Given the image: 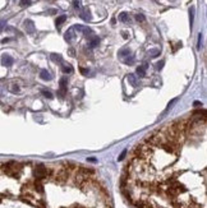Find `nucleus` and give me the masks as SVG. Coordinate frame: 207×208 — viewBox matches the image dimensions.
I'll list each match as a JSON object with an SVG mask.
<instances>
[{"label": "nucleus", "mask_w": 207, "mask_h": 208, "mask_svg": "<svg viewBox=\"0 0 207 208\" xmlns=\"http://www.w3.org/2000/svg\"><path fill=\"white\" fill-rule=\"evenodd\" d=\"M13 63H14V60H13V58L9 56V55H3V56H2V64H3L4 66L9 68V66L13 65Z\"/></svg>", "instance_id": "5"}, {"label": "nucleus", "mask_w": 207, "mask_h": 208, "mask_svg": "<svg viewBox=\"0 0 207 208\" xmlns=\"http://www.w3.org/2000/svg\"><path fill=\"white\" fill-rule=\"evenodd\" d=\"M147 68H148V64L147 63H145L143 65H141V66H138L137 68V74H138V77L140 78H143L145 75H146V70H147Z\"/></svg>", "instance_id": "6"}, {"label": "nucleus", "mask_w": 207, "mask_h": 208, "mask_svg": "<svg viewBox=\"0 0 207 208\" xmlns=\"http://www.w3.org/2000/svg\"><path fill=\"white\" fill-rule=\"evenodd\" d=\"M123 61H124V64H127V65H132V64H134V56H133V55H128V56H126L123 59Z\"/></svg>", "instance_id": "17"}, {"label": "nucleus", "mask_w": 207, "mask_h": 208, "mask_svg": "<svg viewBox=\"0 0 207 208\" xmlns=\"http://www.w3.org/2000/svg\"><path fill=\"white\" fill-rule=\"evenodd\" d=\"M65 21H67V16H60V17L57 18V21H55V24H57V28H58V30L60 28V26H62Z\"/></svg>", "instance_id": "12"}, {"label": "nucleus", "mask_w": 207, "mask_h": 208, "mask_svg": "<svg viewBox=\"0 0 207 208\" xmlns=\"http://www.w3.org/2000/svg\"><path fill=\"white\" fill-rule=\"evenodd\" d=\"M10 92H13V93H18V92H19V87H18L17 85H12V86H10Z\"/></svg>", "instance_id": "21"}, {"label": "nucleus", "mask_w": 207, "mask_h": 208, "mask_svg": "<svg viewBox=\"0 0 207 208\" xmlns=\"http://www.w3.org/2000/svg\"><path fill=\"white\" fill-rule=\"evenodd\" d=\"M35 189L38 193H44V185H42V183H41V180H36L35 181Z\"/></svg>", "instance_id": "15"}, {"label": "nucleus", "mask_w": 207, "mask_h": 208, "mask_svg": "<svg viewBox=\"0 0 207 208\" xmlns=\"http://www.w3.org/2000/svg\"><path fill=\"white\" fill-rule=\"evenodd\" d=\"M9 41V38H4V40H2V44H7Z\"/></svg>", "instance_id": "33"}, {"label": "nucleus", "mask_w": 207, "mask_h": 208, "mask_svg": "<svg viewBox=\"0 0 207 208\" xmlns=\"http://www.w3.org/2000/svg\"><path fill=\"white\" fill-rule=\"evenodd\" d=\"M24 28H26L27 33L32 35V33L35 32V23H33L31 19H26V21H24Z\"/></svg>", "instance_id": "3"}, {"label": "nucleus", "mask_w": 207, "mask_h": 208, "mask_svg": "<svg viewBox=\"0 0 207 208\" xmlns=\"http://www.w3.org/2000/svg\"><path fill=\"white\" fill-rule=\"evenodd\" d=\"M79 17L83 21H86V22L91 21V12H90V9L88 8H83L81 10V13H79Z\"/></svg>", "instance_id": "4"}, {"label": "nucleus", "mask_w": 207, "mask_h": 208, "mask_svg": "<svg viewBox=\"0 0 207 208\" xmlns=\"http://www.w3.org/2000/svg\"><path fill=\"white\" fill-rule=\"evenodd\" d=\"M189 19H190V27H192L193 19H195V8L193 7H190V9H189Z\"/></svg>", "instance_id": "19"}, {"label": "nucleus", "mask_w": 207, "mask_h": 208, "mask_svg": "<svg viewBox=\"0 0 207 208\" xmlns=\"http://www.w3.org/2000/svg\"><path fill=\"white\" fill-rule=\"evenodd\" d=\"M47 13H49V14H55V13H57V10H55V9H50Z\"/></svg>", "instance_id": "32"}, {"label": "nucleus", "mask_w": 207, "mask_h": 208, "mask_svg": "<svg viewBox=\"0 0 207 208\" xmlns=\"http://www.w3.org/2000/svg\"><path fill=\"white\" fill-rule=\"evenodd\" d=\"M69 52H71V55H72V56H74V50H73V49H71V50H69Z\"/></svg>", "instance_id": "34"}, {"label": "nucleus", "mask_w": 207, "mask_h": 208, "mask_svg": "<svg viewBox=\"0 0 207 208\" xmlns=\"http://www.w3.org/2000/svg\"><path fill=\"white\" fill-rule=\"evenodd\" d=\"M147 55H148L150 58H156V56H159V55H160V50L159 49H151V50H148Z\"/></svg>", "instance_id": "14"}, {"label": "nucleus", "mask_w": 207, "mask_h": 208, "mask_svg": "<svg viewBox=\"0 0 207 208\" xmlns=\"http://www.w3.org/2000/svg\"><path fill=\"white\" fill-rule=\"evenodd\" d=\"M127 78H128V82L131 83L133 87H138V86H140V80H138V78L134 74H128Z\"/></svg>", "instance_id": "8"}, {"label": "nucleus", "mask_w": 207, "mask_h": 208, "mask_svg": "<svg viewBox=\"0 0 207 208\" xmlns=\"http://www.w3.org/2000/svg\"><path fill=\"white\" fill-rule=\"evenodd\" d=\"M164 64H165L164 60H161V61H159V63L156 64V69H157V70H161V69L164 68Z\"/></svg>", "instance_id": "25"}, {"label": "nucleus", "mask_w": 207, "mask_h": 208, "mask_svg": "<svg viewBox=\"0 0 207 208\" xmlns=\"http://www.w3.org/2000/svg\"><path fill=\"white\" fill-rule=\"evenodd\" d=\"M126 155H127V149H123V152L120 153V156L118 157V161H121V160H124V157H126Z\"/></svg>", "instance_id": "26"}, {"label": "nucleus", "mask_w": 207, "mask_h": 208, "mask_svg": "<svg viewBox=\"0 0 207 208\" xmlns=\"http://www.w3.org/2000/svg\"><path fill=\"white\" fill-rule=\"evenodd\" d=\"M136 19H137L138 22H145V21H146V18H145L143 14H136Z\"/></svg>", "instance_id": "23"}, {"label": "nucleus", "mask_w": 207, "mask_h": 208, "mask_svg": "<svg viewBox=\"0 0 207 208\" xmlns=\"http://www.w3.org/2000/svg\"><path fill=\"white\" fill-rule=\"evenodd\" d=\"M121 36H123V38H126V40H127V38L129 37V33H128L127 31H123V32H121Z\"/></svg>", "instance_id": "29"}, {"label": "nucleus", "mask_w": 207, "mask_h": 208, "mask_svg": "<svg viewBox=\"0 0 207 208\" xmlns=\"http://www.w3.org/2000/svg\"><path fill=\"white\" fill-rule=\"evenodd\" d=\"M201 47H202V33L198 35V45H197L198 50H201Z\"/></svg>", "instance_id": "24"}, {"label": "nucleus", "mask_w": 207, "mask_h": 208, "mask_svg": "<svg viewBox=\"0 0 207 208\" xmlns=\"http://www.w3.org/2000/svg\"><path fill=\"white\" fill-rule=\"evenodd\" d=\"M76 208H81V207H76Z\"/></svg>", "instance_id": "36"}, {"label": "nucleus", "mask_w": 207, "mask_h": 208, "mask_svg": "<svg viewBox=\"0 0 207 208\" xmlns=\"http://www.w3.org/2000/svg\"><path fill=\"white\" fill-rule=\"evenodd\" d=\"M73 38H74V30L71 28V30H68V31L65 32V35H64V40L67 41V42L71 44L72 41H73Z\"/></svg>", "instance_id": "7"}, {"label": "nucleus", "mask_w": 207, "mask_h": 208, "mask_svg": "<svg viewBox=\"0 0 207 208\" xmlns=\"http://www.w3.org/2000/svg\"><path fill=\"white\" fill-rule=\"evenodd\" d=\"M119 21H120V22H123V23L129 22V16H128V13H126V12L120 13V14H119Z\"/></svg>", "instance_id": "13"}, {"label": "nucleus", "mask_w": 207, "mask_h": 208, "mask_svg": "<svg viewBox=\"0 0 207 208\" xmlns=\"http://www.w3.org/2000/svg\"><path fill=\"white\" fill-rule=\"evenodd\" d=\"M73 7H74L76 9H79V8H81V2H79V0H73Z\"/></svg>", "instance_id": "27"}, {"label": "nucleus", "mask_w": 207, "mask_h": 208, "mask_svg": "<svg viewBox=\"0 0 207 208\" xmlns=\"http://www.w3.org/2000/svg\"><path fill=\"white\" fill-rule=\"evenodd\" d=\"M79 70H81V73L83 74V75H88V73H90V70H88V69H86V68H81Z\"/></svg>", "instance_id": "28"}, {"label": "nucleus", "mask_w": 207, "mask_h": 208, "mask_svg": "<svg viewBox=\"0 0 207 208\" xmlns=\"http://www.w3.org/2000/svg\"><path fill=\"white\" fill-rule=\"evenodd\" d=\"M87 161H90V162H96V158H95V157H88Z\"/></svg>", "instance_id": "31"}, {"label": "nucleus", "mask_w": 207, "mask_h": 208, "mask_svg": "<svg viewBox=\"0 0 207 208\" xmlns=\"http://www.w3.org/2000/svg\"><path fill=\"white\" fill-rule=\"evenodd\" d=\"M59 86H60V91L58 92V94L62 97V99H64L65 97V93H67V86H68V78H62L59 80Z\"/></svg>", "instance_id": "2"}, {"label": "nucleus", "mask_w": 207, "mask_h": 208, "mask_svg": "<svg viewBox=\"0 0 207 208\" xmlns=\"http://www.w3.org/2000/svg\"><path fill=\"white\" fill-rule=\"evenodd\" d=\"M62 70L65 73V74H71V73H73V68H72V65H63V68H62Z\"/></svg>", "instance_id": "18"}, {"label": "nucleus", "mask_w": 207, "mask_h": 208, "mask_svg": "<svg viewBox=\"0 0 207 208\" xmlns=\"http://www.w3.org/2000/svg\"><path fill=\"white\" fill-rule=\"evenodd\" d=\"M128 55H131V49L129 47H124V49H121V50H119V52H118V56L119 58H126V56H128Z\"/></svg>", "instance_id": "9"}, {"label": "nucleus", "mask_w": 207, "mask_h": 208, "mask_svg": "<svg viewBox=\"0 0 207 208\" xmlns=\"http://www.w3.org/2000/svg\"><path fill=\"white\" fill-rule=\"evenodd\" d=\"M33 175L36 177V180H44L47 177V167L44 163H38L35 170H33Z\"/></svg>", "instance_id": "1"}, {"label": "nucleus", "mask_w": 207, "mask_h": 208, "mask_svg": "<svg viewBox=\"0 0 207 208\" xmlns=\"http://www.w3.org/2000/svg\"><path fill=\"white\" fill-rule=\"evenodd\" d=\"M51 60L55 61V63H63V58L60 54H51Z\"/></svg>", "instance_id": "16"}, {"label": "nucleus", "mask_w": 207, "mask_h": 208, "mask_svg": "<svg viewBox=\"0 0 207 208\" xmlns=\"http://www.w3.org/2000/svg\"><path fill=\"white\" fill-rule=\"evenodd\" d=\"M19 5H21V7L31 5V0H21V2H19Z\"/></svg>", "instance_id": "22"}, {"label": "nucleus", "mask_w": 207, "mask_h": 208, "mask_svg": "<svg viewBox=\"0 0 207 208\" xmlns=\"http://www.w3.org/2000/svg\"><path fill=\"white\" fill-rule=\"evenodd\" d=\"M193 106H195V107L202 106V102H201V101H195V102H193Z\"/></svg>", "instance_id": "30"}, {"label": "nucleus", "mask_w": 207, "mask_h": 208, "mask_svg": "<svg viewBox=\"0 0 207 208\" xmlns=\"http://www.w3.org/2000/svg\"><path fill=\"white\" fill-rule=\"evenodd\" d=\"M4 24H5L4 22H0V30H2V28H3V27H4Z\"/></svg>", "instance_id": "35"}, {"label": "nucleus", "mask_w": 207, "mask_h": 208, "mask_svg": "<svg viewBox=\"0 0 207 208\" xmlns=\"http://www.w3.org/2000/svg\"><path fill=\"white\" fill-rule=\"evenodd\" d=\"M41 93H42L45 97H46V99H49V100H51L52 99V93L50 92V91H46V89H42V91H41Z\"/></svg>", "instance_id": "20"}, {"label": "nucleus", "mask_w": 207, "mask_h": 208, "mask_svg": "<svg viewBox=\"0 0 207 208\" xmlns=\"http://www.w3.org/2000/svg\"><path fill=\"white\" fill-rule=\"evenodd\" d=\"M40 78L44 79V80H50V79H51V74L46 70V69H42V70H41V73H40Z\"/></svg>", "instance_id": "11"}, {"label": "nucleus", "mask_w": 207, "mask_h": 208, "mask_svg": "<svg viewBox=\"0 0 207 208\" xmlns=\"http://www.w3.org/2000/svg\"><path fill=\"white\" fill-rule=\"evenodd\" d=\"M100 44V38L97 37V36H93L91 40H90V44H88V46H90V49H93V47H96Z\"/></svg>", "instance_id": "10"}]
</instances>
